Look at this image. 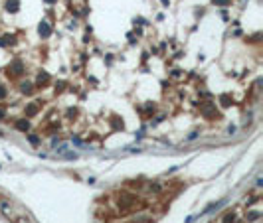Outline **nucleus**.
<instances>
[{"label": "nucleus", "mask_w": 263, "mask_h": 223, "mask_svg": "<svg viewBox=\"0 0 263 223\" xmlns=\"http://www.w3.org/2000/svg\"><path fill=\"white\" fill-rule=\"evenodd\" d=\"M18 2H16V0H8V2H6V10L8 12H18Z\"/></svg>", "instance_id": "nucleus-1"}, {"label": "nucleus", "mask_w": 263, "mask_h": 223, "mask_svg": "<svg viewBox=\"0 0 263 223\" xmlns=\"http://www.w3.org/2000/svg\"><path fill=\"white\" fill-rule=\"evenodd\" d=\"M16 128L18 130H28L30 124H28V120H18V123H16Z\"/></svg>", "instance_id": "nucleus-2"}, {"label": "nucleus", "mask_w": 263, "mask_h": 223, "mask_svg": "<svg viewBox=\"0 0 263 223\" xmlns=\"http://www.w3.org/2000/svg\"><path fill=\"white\" fill-rule=\"evenodd\" d=\"M40 34H42L44 38H46V36H49V26H48L46 22H44V24H40Z\"/></svg>", "instance_id": "nucleus-3"}, {"label": "nucleus", "mask_w": 263, "mask_h": 223, "mask_svg": "<svg viewBox=\"0 0 263 223\" xmlns=\"http://www.w3.org/2000/svg\"><path fill=\"white\" fill-rule=\"evenodd\" d=\"M30 142L34 146H38V144H40V138H38V136H30Z\"/></svg>", "instance_id": "nucleus-4"}, {"label": "nucleus", "mask_w": 263, "mask_h": 223, "mask_svg": "<svg viewBox=\"0 0 263 223\" xmlns=\"http://www.w3.org/2000/svg\"><path fill=\"white\" fill-rule=\"evenodd\" d=\"M2 97H4V89H2V87H0V99H2Z\"/></svg>", "instance_id": "nucleus-5"}, {"label": "nucleus", "mask_w": 263, "mask_h": 223, "mask_svg": "<svg viewBox=\"0 0 263 223\" xmlns=\"http://www.w3.org/2000/svg\"><path fill=\"white\" fill-rule=\"evenodd\" d=\"M2 117H4V113H2V109H0V119H2Z\"/></svg>", "instance_id": "nucleus-6"}, {"label": "nucleus", "mask_w": 263, "mask_h": 223, "mask_svg": "<svg viewBox=\"0 0 263 223\" xmlns=\"http://www.w3.org/2000/svg\"><path fill=\"white\" fill-rule=\"evenodd\" d=\"M48 2H53V0H48Z\"/></svg>", "instance_id": "nucleus-7"}]
</instances>
